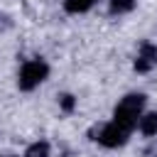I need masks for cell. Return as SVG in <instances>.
<instances>
[{
	"label": "cell",
	"instance_id": "1",
	"mask_svg": "<svg viewBox=\"0 0 157 157\" xmlns=\"http://www.w3.org/2000/svg\"><path fill=\"white\" fill-rule=\"evenodd\" d=\"M145 110V96L142 93H128L125 98L118 101L115 110H113V123L120 125L123 130L132 132L137 128V120Z\"/></svg>",
	"mask_w": 157,
	"mask_h": 157
},
{
	"label": "cell",
	"instance_id": "2",
	"mask_svg": "<svg viewBox=\"0 0 157 157\" xmlns=\"http://www.w3.org/2000/svg\"><path fill=\"white\" fill-rule=\"evenodd\" d=\"M49 76V64L44 59H27L22 66H20V74H17V86L20 91H34L39 83H44Z\"/></svg>",
	"mask_w": 157,
	"mask_h": 157
},
{
	"label": "cell",
	"instance_id": "3",
	"mask_svg": "<svg viewBox=\"0 0 157 157\" xmlns=\"http://www.w3.org/2000/svg\"><path fill=\"white\" fill-rule=\"evenodd\" d=\"M91 140H96L98 145H103L108 150H115V147H123L130 140V132L123 130L120 125H115L113 120H108V123H101L98 128L91 130Z\"/></svg>",
	"mask_w": 157,
	"mask_h": 157
},
{
	"label": "cell",
	"instance_id": "4",
	"mask_svg": "<svg viewBox=\"0 0 157 157\" xmlns=\"http://www.w3.org/2000/svg\"><path fill=\"white\" fill-rule=\"evenodd\" d=\"M157 66V44L152 42H142L140 44V52L135 56V71L137 74H147Z\"/></svg>",
	"mask_w": 157,
	"mask_h": 157
},
{
	"label": "cell",
	"instance_id": "5",
	"mask_svg": "<svg viewBox=\"0 0 157 157\" xmlns=\"http://www.w3.org/2000/svg\"><path fill=\"white\" fill-rule=\"evenodd\" d=\"M137 128H140L142 135L155 137V135H157V110H155V113H142L140 120H137Z\"/></svg>",
	"mask_w": 157,
	"mask_h": 157
},
{
	"label": "cell",
	"instance_id": "6",
	"mask_svg": "<svg viewBox=\"0 0 157 157\" xmlns=\"http://www.w3.org/2000/svg\"><path fill=\"white\" fill-rule=\"evenodd\" d=\"M93 5H96V0H64V10H66L69 15H81V12H88Z\"/></svg>",
	"mask_w": 157,
	"mask_h": 157
},
{
	"label": "cell",
	"instance_id": "7",
	"mask_svg": "<svg viewBox=\"0 0 157 157\" xmlns=\"http://www.w3.org/2000/svg\"><path fill=\"white\" fill-rule=\"evenodd\" d=\"M137 5V0H108V12L110 15H125L132 12Z\"/></svg>",
	"mask_w": 157,
	"mask_h": 157
},
{
	"label": "cell",
	"instance_id": "8",
	"mask_svg": "<svg viewBox=\"0 0 157 157\" xmlns=\"http://www.w3.org/2000/svg\"><path fill=\"white\" fill-rule=\"evenodd\" d=\"M49 150H52V145L47 140H37L25 150V157H49Z\"/></svg>",
	"mask_w": 157,
	"mask_h": 157
},
{
	"label": "cell",
	"instance_id": "9",
	"mask_svg": "<svg viewBox=\"0 0 157 157\" xmlns=\"http://www.w3.org/2000/svg\"><path fill=\"white\" fill-rule=\"evenodd\" d=\"M59 108H61L64 113H74V110H76V98H74L71 93H61V96H59Z\"/></svg>",
	"mask_w": 157,
	"mask_h": 157
},
{
	"label": "cell",
	"instance_id": "10",
	"mask_svg": "<svg viewBox=\"0 0 157 157\" xmlns=\"http://www.w3.org/2000/svg\"><path fill=\"white\" fill-rule=\"evenodd\" d=\"M2 20H5V17H2V15H0V25H2Z\"/></svg>",
	"mask_w": 157,
	"mask_h": 157
}]
</instances>
